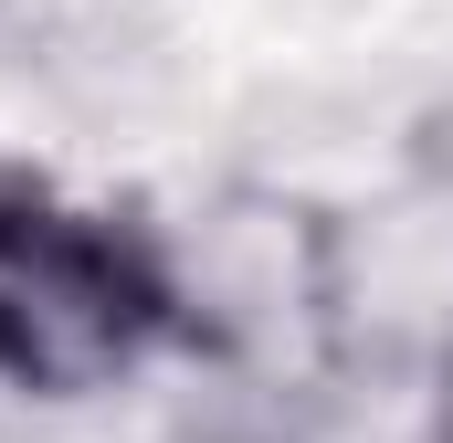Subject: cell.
<instances>
[{"label": "cell", "mask_w": 453, "mask_h": 443, "mask_svg": "<svg viewBox=\"0 0 453 443\" xmlns=\"http://www.w3.org/2000/svg\"><path fill=\"white\" fill-rule=\"evenodd\" d=\"M148 232L169 275V359L264 412H306L358 380V243L317 190L211 180Z\"/></svg>", "instance_id": "cell-1"}, {"label": "cell", "mask_w": 453, "mask_h": 443, "mask_svg": "<svg viewBox=\"0 0 453 443\" xmlns=\"http://www.w3.org/2000/svg\"><path fill=\"white\" fill-rule=\"evenodd\" d=\"M158 359H169V275L148 212H96L42 180L0 264V391L106 401Z\"/></svg>", "instance_id": "cell-2"}, {"label": "cell", "mask_w": 453, "mask_h": 443, "mask_svg": "<svg viewBox=\"0 0 453 443\" xmlns=\"http://www.w3.org/2000/svg\"><path fill=\"white\" fill-rule=\"evenodd\" d=\"M422 443H453V307L433 338V380H422Z\"/></svg>", "instance_id": "cell-3"}, {"label": "cell", "mask_w": 453, "mask_h": 443, "mask_svg": "<svg viewBox=\"0 0 453 443\" xmlns=\"http://www.w3.org/2000/svg\"><path fill=\"white\" fill-rule=\"evenodd\" d=\"M411 159H422V180H433V190L453 201V106L433 116V127H422V148H411Z\"/></svg>", "instance_id": "cell-4"}, {"label": "cell", "mask_w": 453, "mask_h": 443, "mask_svg": "<svg viewBox=\"0 0 453 443\" xmlns=\"http://www.w3.org/2000/svg\"><path fill=\"white\" fill-rule=\"evenodd\" d=\"M32 190H42L32 169H0V264H11V232H21V212H32Z\"/></svg>", "instance_id": "cell-5"}]
</instances>
